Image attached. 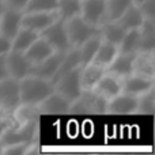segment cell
Returning <instances> with one entry per match:
<instances>
[{"instance_id": "obj_1", "label": "cell", "mask_w": 155, "mask_h": 155, "mask_svg": "<svg viewBox=\"0 0 155 155\" xmlns=\"http://www.w3.org/2000/svg\"><path fill=\"white\" fill-rule=\"evenodd\" d=\"M53 83L48 79L27 75L19 80V95H21V104L34 105L37 106L41 101L46 98L53 91Z\"/></svg>"}, {"instance_id": "obj_2", "label": "cell", "mask_w": 155, "mask_h": 155, "mask_svg": "<svg viewBox=\"0 0 155 155\" xmlns=\"http://www.w3.org/2000/svg\"><path fill=\"white\" fill-rule=\"evenodd\" d=\"M65 30H67L68 41H70L71 48H78L84 41L91 38L93 35H97L99 33V27L88 25L80 15L64 21Z\"/></svg>"}, {"instance_id": "obj_3", "label": "cell", "mask_w": 155, "mask_h": 155, "mask_svg": "<svg viewBox=\"0 0 155 155\" xmlns=\"http://www.w3.org/2000/svg\"><path fill=\"white\" fill-rule=\"evenodd\" d=\"M106 99L99 97L93 90H83L75 101H72L70 113H80V114L106 113Z\"/></svg>"}, {"instance_id": "obj_4", "label": "cell", "mask_w": 155, "mask_h": 155, "mask_svg": "<svg viewBox=\"0 0 155 155\" xmlns=\"http://www.w3.org/2000/svg\"><path fill=\"white\" fill-rule=\"evenodd\" d=\"M19 105V80L10 76L0 80V112L4 114H12Z\"/></svg>"}, {"instance_id": "obj_5", "label": "cell", "mask_w": 155, "mask_h": 155, "mask_svg": "<svg viewBox=\"0 0 155 155\" xmlns=\"http://www.w3.org/2000/svg\"><path fill=\"white\" fill-rule=\"evenodd\" d=\"M40 35L52 46L54 52L65 53L68 49H71L67 30H65V23L61 19H57L52 25H49L44 31L40 33Z\"/></svg>"}, {"instance_id": "obj_6", "label": "cell", "mask_w": 155, "mask_h": 155, "mask_svg": "<svg viewBox=\"0 0 155 155\" xmlns=\"http://www.w3.org/2000/svg\"><path fill=\"white\" fill-rule=\"evenodd\" d=\"M53 88L60 94L68 98L71 102L75 101L82 94V84H80V67L67 72L53 82Z\"/></svg>"}, {"instance_id": "obj_7", "label": "cell", "mask_w": 155, "mask_h": 155, "mask_svg": "<svg viewBox=\"0 0 155 155\" xmlns=\"http://www.w3.org/2000/svg\"><path fill=\"white\" fill-rule=\"evenodd\" d=\"M5 64H7L8 76L16 80H21L22 78L30 75L33 67L23 52L12 51V49L5 54Z\"/></svg>"}, {"instance_id": "obj_8", "label": "cell", "mask_w": 155, "mask_h": 155, "mask_svg": "<svg viewBox=\"0 0 155 155\" xmlns=\"http://www.w3.org/2000/svg\"><path fill=\"white\" fill-rule=\"evenodd\" d=\"M71 104L72 102L68 98H65L59 91L53 90L44 101H41L37 105L41 114H53V116H61L67 114L71 110Z\"/></svg>"}, {"instance_id": "obj_9", "label": "cell", "mask_w": 155, "mask_h": 155, "mask_svg": "<svg viewBox=\"0 0 155 155\" xmlns=\"http://www.w3.org/2000/svg\"><path fill=\"white\" fill-rule=\"evenodd\" d=\"M59 19L57 11L52 12H42V11H25L22 15V27L30 29L33 31L38 33L46 29L49 25Z\"/></svg>"}, {"instance_id": "obj_10", "label": "cell", "mask_w": 155, "mask_h": 155, "mask_svg": "<svg viewBox=\"0 0 155 155\" xmlns=\"http://www.w3.org/2000/svg\"><path fill=\"white\" fill-rule=\"evenodd\" d=\"M137 97L120 93L106 102V113L117 116L136 114Z\"/></svg>"}, {"instance_id": "obj_11", "label": "cell", "mask_w": 155, "mask_h": 155, "mask_svg": "<svg viewBox=\"0 0 155 155\" xmlns=\"http://www.w3.org/2000/svg\"><path fill=\"white\" fill-rule=\"evenodd\" d=\"M106 0H82L80 16L91 26L99 27L105 22Z\"/></svg>"}, {"instance_id": "obj_12", "label": "cell", "mask_w": 155, "mask_h": 155, "mask_svg": "<svg viewBox=\"0 0 155 155\" xmlns=\"http://www.w3.org/2000/svg\"><path fill=\"white\" fill-rule=\"evenodd\" d=\"M154 87H155V79L140 76V75H136V74H131L129 76L123 79L121 93L129 94V95H134V97H139Z\"/></svg>"}, {"instance_id": "obj_13", "label": "cell", "mask_w": 155, "mask_h": 155, "mask_svg": "<svg viewBox=\"0 0 155 155\" xmlns=\"http://www.w3.org/2000/svg\"><path fill=\"white\" fill-rule=\"evenodd\" d=\"M121 86H123V79L112 75L109 72H105L95 84V87L93 88V91L98 94L99 97H102L104 99L109 101L113 97L121 93Z\"/></svg>"}, {"instance_id": "obj_14", "label": "cell", "mask_w": 155, "mask_h": 155, "mask_svg": "<svg viewBox=\"0 0 155 155\" xmlns=\"http://www.w3.org/2000/svg\"><path fill=\"white\" fill-rule=\"evenodd\" d=\"M64 56V53H60V52H53L49 57H46L45 60L37 63V64H33L31 67V75L44 78V79L48 80H53L54 75H56L57 70H59V65L61 63V59Z\"/></svg>"}, {"instance_id": "obj_15", "label": "cell", "mask_w": 155, "mask_h": 155, "mask_svg": "<svg viewBox=\"0 0 155 155\" xmlns=\"http://www.w3.org/2000/svg\"><path fill=\"white\" fill-rule=\"evenodd\" d=\"M22 15H23V11L12 10L4 5L2 19H0V33L12 40L14 35L22 27Z\"/></svg>"}, {"instance_id": "obj_16", "label": "cell", "mask_w": 155, "mask_h": 155, "mask_svg": "<svg viewBox=\"0 0 155 155\" xmlns=\"http://www.w3.org/2000/svg\"><path fill=\"white\" fill-rule=\"evenodd\" d=\"M135 56H136V53H121V52H118L114 60L106 68V72L120 78V79L129 76L131 74H134Z\"/></svg>"}, {"instance_id": "obj_17", "label": "cell", "mask_w": 155, "mask_h": 155, "mask_svg": "<svg viewBox=\"0 0 155 155\" xmlns=\"http://www.w3.org/2000/svg\"><path fill=\"white\" fill-rule=\"evenodd\" d=\"M134 74L155 79V52H137L134 61Z\"/></svg>"}, {"instance_id": "obj_18", "label": "cell", "mask_w": 155, "mask_h": 155, "mask_svg": "<svg viewBox=\"0 0 155 155\" xmlns=\"http://www.w3.org/2000/svg\"><path fill=\"white\" fill-rule=\"evenodd\" d=\"M106 72L104 67L95 64V63H88L80 67V84L82 90H93L102 75Z\"/></svg>"}, {"instance_id": "obj_19", "label": "cell", "mask_w": 155, "mask_h": 155, "mask_svg": "<svg viewBox=\"0 0 155 155\" xmlns=\"http://www.w3.org/2000/svg\"><path fill=\"white\" fill-rule=\"evenodd\" d=\"M139 52H155V19H144L139 27Z\"/></svg>"}, {"instance_id": "obj_20", "label": "cell", "mask_w": 155, "mask_h": 155, "mask_svg": "<svg viewBox=\"0 0 155 155\" xmlns=\"http://www.w3.org/2000/svg\"><path fill=\"white\" fill-rule=\"evenodd\" d=\"M53 52L54 51L52 49V46L40 35L23 53L26 54V57L29 59V61L31 63V64H37V63L45 60L46 57H49Z\"/></svg>"}, {"instance_id": "obj_21", "label": "cell", "mask_w": 155, "mask_h": 155, "mask_svg": "<svg viewBox=\"0 0 155 155\" xmlns=\"http://www.w3.org/2000/svg\"><path fill=\"white\" fill-rule=\"evenodd\" d=\"M127 30L123 29L120 26L118 22H110V21H105L104 23L99 26V37H101L102 41H106V42H110L113 45L118 46L123 40L124 34H125Z\"/></svg>"}, {"instance_id": "obj_22", "label": "cell", "mask_w": 155, "mask_h": 155, "mask_svg": "<svg viewBox=\"0 0 155 155\" xmlns=\"http://www.w3.org/2000/svg\"><path fill=\"white\" fill-rule=\"evenodd\" d=\"M118 23L123 29L125 30H132V29H139L142 26V23L144 22V16H143L142 11H140L139 5H129L125 10V12L120 16Z\"/></svg>"}, {"instance_id": "obj_23", "label": "cell", "mask_w": 155, "mask_h": 155, "mask_svg": "<svg viewBox=\"0 0 155 155\" xmlns=\"http://www.w3.org/2000/svg\"><path fill=\"white\" fill-rule=\"evenodd\" d=\"M78 67H82L79 52H78V48H71V49H68V51L64 53V56H63L61 63H60V65H59V70H57V72H56V75H54L53 80H52V83H53L54 80L59 79L60 76L65 75L67 72L75 70Z\"/></svg>"}, {"instance_id": "obj_24", "label": "cell", "mask_w": 155, "mask_h": 155, "mask_svg": "<svg viewBox=\"0 0 155 155\" xmlns=\"http://www.w3.org/2000/svg\"><path fill=\"white\" fill-rule=\"evenodd\" d=\"M40 110L34 105L21 104L12 113L14 120L18 123V125H27V124H34L40 117Z\"/></svg>"}, {"instance_id": "obj_25", "label": "cell", "mask_w": 155, "mask_h": 155, "mask_svg": "<svg viewBox=\"0 0 155 155\" xmlns=\"http://www.w3.org/2000/svg\"><path fill=\"white\" fill-rule=\"evenodd\" d=\"M117 53H118V46L113 45L110 42H106V41H102L91 63H95V64L101 65V67H104L106 70L110 63L114 60V57L117 56Z\"/></svg>"}, {"instance_id": "obj_26", "label": "cell", "mask_w": 155, "mask_h": 155, "mask_svg": "<svg viewBox=\"0 0 155 155\" xmlns=\"http://www.w3.org/2000/svg\"><path fill=\"white\" fill-rule=\"evenodd\" d=\"M40 34L26 27H21L12 38V44H11V49L18 52H26V49L34 42Z\"/></svg>"}, {"instance_id": "obj_27", "label": "cell", "mask_w": 155, "mask_h": 155, "mask_svg": "<svg viewBox=\"0 0 155 155\" xmlns=\"http://www.w3.org/2000/svg\"><path fill=\"white\" fill-rule=\"evenodd\" d=\"M101 42H102L101 37H99V34H97V35H93L91 38H88L87 41H84L80 46H78V52H79L82 65L88 64V63L93 61Z\"/></svg>"}, {"instance_id": "obj_28", "label": "cell", "mask_w": 155, "mask_h": 155, "mask_svg": "<svg viewBox=\"0 0 155 155\" xmlns=\"http://www.w3.org/2000/svg\"><path fill=\"white\" fill-rule=\"evenodd\" d=\"M132 0H106L105 4V21L117 22L125 10L132 5Z\"/></svg>"}, {"instance_id": "obj_29", "label": "cell", "mask_w": 155, "mask_h": 155, "mask_svg": "<svg viewBox=\"0 0 155 155\" xmlns=\"http://www.w3.org/2000/svg\"><path fill=\"white\" fill-rule=\"evenodd\" d=\"M82 0H59L57 4V15L61 21H68L74 16L80 15Z\"/></svg>"}, {"instance_id": "obj_30", "label": "cell", "mask_w": 155, "mask_h": 155, "mask_svg": "<svg viewBox=\"0 0 155 155\" xmlns=\"http://www.w3.org/2000/svg\"><path fill=\"white\" fill-rule=\"evenodd\" d=\"M121 53H137L139 52V29L127 30L118 45Z\"/></svg>"}, {"instance_id": "obj_31", "label": "cell", "mask_w": 155, "mask_h": 155, "mask_svg": "<svg viewBox=\"0 0 155 155\" xmlns=\"http://www.w3.org/2000/svg\"><path fill=\"white\" fill-rule=\"evenodd\" d=\"M154 112H155V87L137 97V105H136L137 114L151 116L154 114Z\"/></svg>"}, {"instance_id": "obj_32", "label": "cell", "mask_w": 155, "mask_h": 155, "mask_svg": "<svg viewBox=\"0 0 155 155\" xmlns=\"http://www.w3.org/2000/svg\"><path fill=\"white\" fill-rule=\"evenodd\" d=\"M57 4H59V0H29L25 11L52 12V11H57Z\"/></svg>"}, {"instance_id": "obj_33", "label": "cell", "mask_w": 155, "mask_h": 155, "mask_svg": "<svg viewBox=\"0 0 155 155\" xmlns=\"http://www.w3.org/2000/svg\"><path fill=\"white\" fill-rule=\"evenodd\" d=\"M31 143V142H29ZM29 143H16V144L4 146L2 155H26V150Z\"/></svg>"}, {"instance_id": "obj_34", "label": "cell", "mask_w": 155, "mask_h": 155, "mask_svg": "<svg viewBox=\"0 0 155 155\" xmlns=\"http://www.w3.org/2000/svg\"><path fill=\"white\" fill-rule=\"evenodd\" d=\"M139 8L144 19H155V0H144Z\"/></svg>"}, {"instance_id": "obj_35", "label": "cell", "mask_w": 155, "mask_h": 155, "mask_svg": "<svg viewBox=\"0 0 155 155\" xmlns=\"http://www.w3.org/2000/svg\"><path fill=\"white\" fill-rule=\"evenodd\" d=\"M5 7L12 8V10H18V11H25L29 0H3Z\"/></svg>"}, {"instance_id": "obj_36", "label": "cell", "mask_w": 155, "mask_h": 155, "mask_svg": "<svg viewBox=\"0 0 155 155\" xmlns=\"http://www.w3.org/2000/svg\"><path fill=\"white\" fill-rule=\"evenodd\" d=\"M11 44H12V40L0 33V54H7L11 51Z\"/></svg>"}, {"instance_id": "obj_37", "label": "cell", "mask_w": 155, "mask_h": 155, "mask_svg": "<svg viewBox=\"0 0 155 155\" xmlns=\"http://www.w3.org/2000/svg\"><path fill=\"white\" fill-rule=\"evenodd\" d=\"M8 78L7 64H5V54H0V80Z\"/></svg>"}, {"instance_id": "obj_38", "label": "cell", "mask_w": 155, "mask_h": 155, "mask_svg": "<svg viewBox=\"0 0 155 155\" xmlns=\"http://www.w3.org/2000/svg\"><path fill=\"white\" fill-rule=\"evenodd\" d=\"M10 125H11V123H10V120L7 118V114H4V113L0 112V136L4 134V131Z\"/></svg>"}, {"instance_id": "obj_39", "label": "cell", "mask_w": 155, "mask_h": 155, "mask_svg": "<svg viewBox=\"0 0 155 155\" xmlns=\"http://www.w3.org/2000/svg\"><path fill=\"white\" fill-rule=\"evenodd\" d=\"M3 10H4V3L0 0V19H2V14H3Z\"/></svg>"}, {"instance_id": "obj_40", "label": "cell", "mask_w": 155, "mask_h": 155, "mask_svg": "<svg viewBox=\"0 0 155 155\" xmlns=\"http://www.w3.org/2000/svg\"><path fill=\"white\" fill-rule=\"evenodd\" d=\"M143 2H144V0H132V3H134L135 5H140Z\"/></svg>"}, {"instance_id": "obj_41", "label": "cell", "mask_w": 155, "mask_h": 155, "mask_svg": "<svg viewBox=\"0 0 155 155\" xmlns=\"http://www.w3.org/2000/svg\"><path fill=\"white\" fill-rule=\"evenodd\" d=\"M2 151H3V143H2V140H0V155H2Z\"/></svg>"}, {"instance_id": "obj_42", "label": "cell", "mask_w": 155, "mask_h": 155, "mask_svg": "<svg viewBox=\"0 0 155 155\" xmlns=\"http://www.w3.org/2000/svg\"><path fill=\"white\" fill-rule=\"evenodd\" d=\"M2 2H3V0H2Z\"/></svg>"}]
</instances>
